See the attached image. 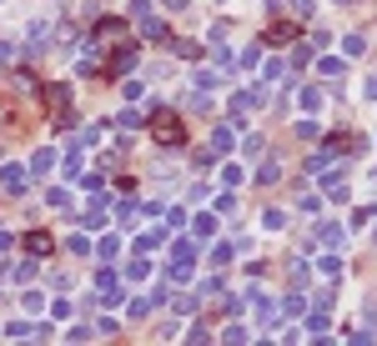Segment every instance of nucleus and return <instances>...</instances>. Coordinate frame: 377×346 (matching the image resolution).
Here are the masks:
<instances>
[{
    "label": "nucleus",
    "instance_id": "ddd939ff",
    "mask_svg": "<svg viewBox=\"0 0 377 346\" xmlns=\"http://www.w3.org/2000/svg\"><path fill=\"white\" fill-rule=\"evenodd\" d=\"M262 226H267V231H282V226H287V216H282L277 206H267V211H262Z\"/></svg>",
    "mask_w": 377,
    "mask_h": 346
},
{
    "label": "nucleus",
    "instance_id": "393cba45",
    "mask_svg": "<svg viewBox=\"0 0 377 346\" xmlns=\"http://www.w3.org/2000/svg\"><path fill=\"white\" fill-rule=\"evenodd\" d=\"M307 331L322 336V331H327V311H312V316H307Z\"/></svg>",
    "mask_w": 377,
    "mask_h": 346
},
{
    "label": "nucleus",
    "instance_id": "0eeeda50",
    "mask_svg": "<svg viewBox=\"0 0 377 346\" xmlns=\"http://www.w3.org/2000/svg\"><path fill=\"white\" fill-rule=\"evenodd\" d=\"M192 231H196V241H212V236H217V216H212V211H201L196 221H192Z\"/></svg>",
    "mask_w": 377,
    "mask_h": 346
},
{
    "label": "nucleus",
    "instance_id": "7c9ffc66",
    "mask_svg": "<svg viewBox=\"0 0 377 346\" xmlns=\"http://www.w3.org/2000/svg\"><path fill=\"white\" fill-rule=\"evenodd\" d=\"M46 201H51L56 211H66V191H60V186H51V191H46Z\"/></svg>",
    "mask_w": 377,
    "mask_h": 346
},
{
    "label": "nucleus",
    "instance_id": "cd10ccee",
    "mask_svg": "<svg viewBox=\"0 0 377 346\" xmlns=\"http://www.w3.org/2000/svg\"><path fill=\"white\" fill-rule=\"evenodd\" d=\"M26 311H31V316L46 311V296H40V291H26Z\"/></svg>",
    "mask_w": 377,
    "mask_h": 346
},
{
    "label": "nucleus",
    "instance_id": "1a4fd4ad",
    "mask_svg": "<svg viewBox=\"0 0 377 346\" xmlns=\"http://www.w3.org/2000/svg\"><path fill=\"white\" fill-rule=\"evenodd\" d=\"M317 241H322L327 251H337V246H342V226H332V221H322V226H317Z\"/></svg>",
    "mask_w": 377,
    "mask_h": 346
},
{
    "label": "nucleus",
    "instance_id": "6ab92c4d",
    "mask_svg": "<svg viewBox=\"0 0 377 346\" xmlns=\"http://www.w3.org/2000/svg\"><path fill=\"white\" fill-rule=\"evenodd\" d=\"M146 311H151V301H146V296H131V301H126V316H146Z\"/></svg>",
    "mask_w": 377,
    "mask_h": 346
},
{
    "label": "nucleus",
    "instance_id": "a878e982",
    "mask_svg": "<svg viewBox=\"0 0 377 346\" xmlns=\"http://www.w3.org/2000/svg\"><path fill=\"white\" fill-rule=\"evenodd\" d=\"M287 10L297 15V20H307V15H312V0H287Z\"/></svg>",
    "mask_w": 377,
    "mask_h": 346
},
{
    "label": "nucleus",
    "instance_id": "423d86ee",
    "mask_svg": "<svg viewBox=\"0 0 377 346\" xmlns=\"http://www.w3.org/2000/svg\"><path fill=\"white\" fill-rule=\"evenodd\" d=\"M206 150H212V156L221 161L226 150H232V126H217V131H212V146H206Z\"/></svg>",
    "mask_w": 377,
    "mask_h": 346
},
{
    "label": "nucleus",
    "instance_id": "2eb2a0df",
    "mask_svg": "<svg viewBox=\"0 0 377 346\" xmlns=\"http://www.w3.org/2000/svg\"><path fill=\"white\" fill-rule=\"evenodd\" d=\"M126 276H131V281H146V276H151V261H146V256H136V261L126 266Z\"/></svg>",
    "mask_w": 377,
    "mask_h": 346
},
{
    "label": "nucleus",
    "instance_id": "b1692460",
    "mask_svg": "<svg viewBox=\"0 0 377 346\" xmlns=\"http://www.w3.org/2000/svg\"><path fill=\"white\" fill-rule=\"evenodd\" d=\"M221 186H242V166H221Z\"/></svg>",
    "mask_w": 377,
    "mask_h": 346
},
{
    "label": "nucleus",
    "instance_id": "4be33fe9",
    "mask_svg": "<svg viewBox=\"0 0 377 346\" xmlns=\"http://www.w3.org/2000/svg\"><path fill=\"white\" fill-rule=\"evenodd\" d=\"M282 311H287V316H302V311H307V301H302V296H287V301H282Z\"/></svg>",
    "mask_w": 377,
    "mask_h": 346
},
{
    "label": "nucleus",
    "instance_id": "9b49d317",
    "mask_svg": "<svg viewBox=\"0 0 377 346\" xmlns=\"http://www.w3.org/2000/svg\"><path fill=\"white\" fill-rule=\"evenodd\" d=\"M317 71H322V76H332V80H337V76L347 71V60H342V55H322V60H317Z\"/></svg>",
    "mask_w": 377,
    "mask_h": 346
},
{
    "label": "nucleus",
    "instance_id": "a211bd4d",
    "mask_svg": "<svg viewBox=\"0 0 377 346\" xmlns=\"http://www.w3.org/2000/svg\"><path fill=\"white\" fill-rule=\"evenodd\" d=\"M317 105H322V91H317V85H307V91H302V111H317Z\"/></svg>",
    "mask_w": 377,
    "mask_h": 346
},
{
    "label": "nucleus",
    "instance_id": "5701e85b",
    "mask_svg": "<svg viewBox=\"0 0 377 346\" xmlns=\"http://www.w3.org/2000/svg\"><path fill=\"white\" fill-rule=\"evenodd\" d=\"M262 146H267L262 136H246V146H242V150H246V161H257V156H262Z\"/></svg>",
    "mask_w": 377,
    "mask_h": 346
},
{
    "label": "nucleus",
    "instance_id": "bb28decb",
    "mask_svg": "<svg viewBox=\"0 0 377 346\" xmlns=\"http://www.w3.org/2000/svg\"><path fill=\"white\" fill-rule=\"evenodd\" d=\"M141 121H146L141 111H121V131H136V126H141Z\"/></svg>",
    "mask_w": 377,
    "mask_h": 346
},
{
    "label": "nucleus",
    "instance_id": "20e7f679",
    "mask_svg": "<svg viewBox=\"0 0 377 346\" xmlns=\"http://www.w3.org/2000/svg\"><path fill=\"white\" fill-rule=\"evenodd\" d=\"M121 35H126V20H101L96 26V46H116Z\"/></svg>",
    "mask_w": 377,
    "mask_h": 346
},
{
    "label": "nucleus",
    "instance_id": "4468645a",
    "mask_svg": "<svg viewBox=\"0 0 377 346\" xmlns=\"http://www.w3.org/2000/svg\"><path fill=\"white\" fill-rule=\"evenodd\" d=\"M26 251H35V256L51 251V236H46V231H31V236H26Z\"/></svg>",
    "mask_w": 377,
    "mask_h": 346
},
{
    "label": "nucleus",
    "instance_id": "c85d7f7f",
    "mask_svg": "<svg viewBox=\"0 0 377 346\" xmlns=\"http://www.w3.org/2000/svg\"><path fill=\"white\" fill-rule=\"evenodd\" d=\"M257 55H262V46H246V51L237 55V66H257Z\"/></svg>",
    "mask_w": 377,
    "mask_h": 346
},
{
    "label": "nucleus",
    "instance_id": "473e14b6",
    "mask_svg": "<svg viewBox=\"0 0 377 346\" xmlns=\"http://www.w3.org/2000/svg\"><path fill=\"white\" fill-rule=\"evenodd\" d=\"M226 261H232V246H217V251H212V266H217V271H221V266H226Z\"/></svg>",
    "mask_w": 377,
    "mask_h": 346
},
{
    "label": "nucleus",
    "instance_id": "dca6fc26",
    "mask_svg": "<svg viewBox=\"0 0 377 346\" xmlns=\"http://www.w3.org/2000/svg\"><path fill=\"white\" fill-rule=\"evenodd\" d=\"M367 221H377V206H358V211H352V226H358V231H362Z\"/></svg>",
    "mask_w": 377,
    "mask_h": 346
},
{
    "label": "nucleus",
    "instance_id": "2f4dec72",
    "mask_svg": "<svg viewBox=\"0 0 377 346\" xmlns=\"http://www.w3.org/2000/svg\"><path fill=\"white\" fill-rule=\"evenodd\" d=\"M297 141H317V126H312V121H297Z\"/></svg>",
    "mask_w": 377,
    "mask_h": 346
},
{
    "label": "nucleus",
    "instance_id": "72a5a7b5",
    "mask_svg": "<svg viewBox=\"0 0 377 346\" xmlns=\"http://www.w3.org/2000/svg\"><path fill=\"white\" fill-rule=\"evenodd\" d=\"M10 60H15V46H10V40H0V66H10Z\"/></svg>",
    "mask_w": 377,
    "mask_h": 346
},
{
    "label": "nucleus",
    "instance_id": "f3484780",
    "mask_svg": "<svg viewBox=\"0 0 377 346\" xmlns=\"http://www.w3.org/2000/svg\"><path fill=\"white\" fill-rule=\"evenodd\" d=\"M46 96L56 101V111H66V101H71V91H66V85H46Z\"/></svg>",
    "mask_w": 377,
    "mask_h": 346
},
{
    "label": "nucleus",
    "instance_id": "39448f33",
    "mask_svg": "<svg viewBox=\"0 0 377 346\" xmlns=\"http://www.w3.org/2000/svg\"><path fill=\"white\" fill-rule=\"evenodd\" d=\"M136 66H141V55H136V51H116V55H111V76H121V80L131 76Z\"/></svg>",
    "mask_w": 377,
    "mask_h": 346
},
{
    "label": "nucleus",
    "instance_id": "aec40b11",
    "mask_svg": "<svg viewBox=\"0 0 377 346\" xmlns=\"http://www.w3.org/2000/svg\"><path fill=\"white\" fill-rule=\"evenodd\" d=\"M161 241H166V231H146V236H141V241H136V246H141V251H156Z\"/></svg>",
    "mask_w": 377,
    "mask_h": 346
},
{
    "label": "nucleus",
    "instance_id": "7ed1b4c3",
    "mask_svg": "<svg viewBox=\"0 0 377 346\" xmlns=\"http://www.w3.org/2000/svg\"><path fill=\"white\" fill-rule=\"evenodd\" d=\"M26 176H31L26 166H0V186H6V196H20V191H26Z\"/></svg>",
    "mask_w": 377,
    "mask_h": 346
},
{
    "label": "nucleus",
    "instance_id": "9d476101",
    "mask_svg": "<svg viewBox=\"0 0 377 346\" xmlns=\"http://www.w3.org/2000/svg\"><path fill=\"white\" fill-rule=\"evenodd\" d=\"M317 271H322V281H327V286H332V281L342 276V256H332V251H327L322 261H317Z\"/></svg>",
    "mask_w": 377,
    "mask_h": 346
},
{
    "label": "nucleus",
    "instance_id": "f03ea898",
    "mask_svg": "<svg viewBox=\"0 0 377 346\" xmlns=\"http://www.w3.org/2000/svg\"><path fill=\"white\" fill-rule=\"evenodd\" d=\"M192 266H196L192 241H176V246H171V281H192Z\"/></svg>",
    "mask_w": 377,
    "mask_h": 346
},
{
    "label": "nucleus",
    "instance_id": "f257e3e1",
    "mask_svg": "<svg viewBox=\"0 0 377 346\" xmlns=\"http://www.w3.org/2000/svg\"><path fill=\"white\" fill-rule=\"evenodd\" d=\"M151 136L161 141V146H186V131H181V121L176 116H151Z\"/></svg>",
    "mask_w": 377,
    "mask_h": 346
},
{
    "label": "nucleus",
    "instance_id": "f704fd0d",
    "mask_svg": "<svg viewBox=\"0 0 377 346\" xmlns=\"http://www.w3.org/2000/svg\"><path fill=\"white\" fill-rule=\"evenodd\" d=\"M362 96H367V101H377V76H372V80L362 85Z\"/></svg>",
    "mask_w": 377,
    "mask_h": 346
},
{
    "label": "nucleus",
    "instance_id": "6e6552de",
    "mask_svg": "<svg viewBox=\"0 0 377 346\" xmlns=\"http://www.w3.org/2000/svg\"><path fill=\"white\" fill-rule=\"evenodd\" d=\"M51 166H56V146H40L35 156H31V171H35V176H46Z\"/></svg>",
    "mask_w": 377,
    "mask_h": 346
},
{
    "label": "nucleus",
    "instance_id": "f8f14e48",
    "mask_svg": "<svg viewBox=\"0 0 377 346\" xmlns=\"http://www.w3.org/2000/svg\"><path fill=\"white\" fill-rule=\"evenodd\" d=\"M136 26H141V35H146V40H166V26H161L156 15H146V20H136Z\"/></svg>",
    "mask_w": 377,
    "mask_h": 346
},
{
    "label": "nucleus",
    "instance_id": "c756f323",
    "mask_svg": "<svg viewBox=\"0 0 377 346\" xmlns=\"http://www.w3.org/2000/svg\"><path fill=\"white\" fill-rule=\"evenodd\" d=\"M277 176H282V166H277V161H267V166H262V186H271Z\"/></svg>",
    "mask_w": 377,
    "mask_h": 346
},
{
    "label": "nucleus",
    "instance_id": "412c9836",
    "mask_svg": "<svg viewBox=\"0 0 377 346\" xmlns=\"http://www.w3.org/2000/svg\"><path fill=\"white\" fill-rule=\"evenodd\" d=\"M31 276H35V251H31V256H26V261H20V266H15V281H31Z\"/></svg>",
    "mask_w": 377,
    "mask_h": 346
}]
</instances>
